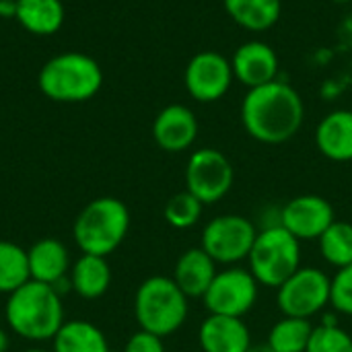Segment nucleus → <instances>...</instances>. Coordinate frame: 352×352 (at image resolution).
Wrapping results in <instances>:
<instances>
[{
	"mask_svg": "<svg viewBox=\"0 0 352 352\" xmlns=\"http://www.w3.org/2000/svg\"><path fill=\"white\" fill-rule=\"evenodd\" d=\"M305 122V103L295 87L285 80L248 89L241 101L243 130L262 144L289 142Z\"/></svg>",
	"mask_w": 352,
	"mask_h": 352,
	"instance_id": "nucleus-1",
	"label": "nucleus"
},
{
	"mask_svg": "<svg viewBox=\"0 0 352 352\" xmlns=\"http://www.w3.org/2000/svg\"><path fill=\"white\" fill-rule=\"evenodd\" d=\"M4 318L8 328L23 340H54L64 324L62 297L50 285L29 280L8 295Z\"/></svg>",
	"mask_w": 352,
	"mask_h": 352,
	"instance_id": "nucleus-2",
	"label": "nucleus"
},
{
	"mask_svg": "<svg viewBox=\"0 0 352 352\" xmlns=\"http://www.w3.org/2000/svg\"><path fill=\"white\" fill-rule=\"evenodd\" d=\"M39 91L60 103L93 99L103 85V70L95 58L80 52H66L47 60L37 78Z\"/></svg>",
	"mask_w": 352,
	"mask_h": 352,
	"instance_id": "nucleus-3",
	"label": "nucleus"
},
{
	"mask_svg": "<svg viewBox=\"0 0 352 352\" xmlns=\"http://www.w3.org/2000/svg\"><path fill=\"white\" fill-rule=\"evenodd\" d=\"M130 229L128 206L111 196L89 202L76 217L72 237L82 254L107 258L126 239Z\"/></svg>",
	"mask_w": 352,
	"mask_h": 352,
	"instance_id": "nucleus-4",
	"label": "nucleus"
},
{
	"mask_svg": "<svg viewBox=\"0 0 352 352\" xmlns=\"http://www.w3.org/2000/svg\"><path fill=\"white\" fill-rule=\"evenodd\" d=\"M190 299L169 276L146 278L134 297V316L140 330L155 336L175 334L188 320Z\"/></svg>",
	"mask_w": 352,
	"mask_h": 352,
	"instance_id": "nucleus-5",
	"label": "nucleus"
},
{
	"mask_svg": "<svg viewBox=\"0 0 352 352\" xmlns=\"http://www.w3.org/2000/svg\"><path fill=\"white\" fill-rule=\"evenodd\" d=\"M248 264L260 287L278 289L301 268V241L283 225H264L258 231Z\"/></svg>",
	"mask_w": 352,
	"mask_h": 352,
	"instance_id": "nucleus-6",
	"label": "nucleus"
},
{
	"mask_svg": "<svg viewBox=\"0 0 352 352\" xmlns=\"http://www.w3.org/2000/svg\"><path fill=\"white\" fill-rule=\"evenodd\" d=\"M330 299L332 278L316 266H301L276 289V305L285 318L311 320L330 305Z\"/></svg>",
	"mask_w": 352,
	"mask_h": 352,
	"instance_id": "nucleus-7",
	"label": "nucleus"
},
{
	"mask_svg": "<svg viewBox=\"0 0 352 352\" xmlns=\"http://www.w3.org/2000/svg\"><path fill=\"white\" fill-rule=\"evenodd\" d=\"M258 227L241 214H219L202 229L200 248L221 266H237L248 260Z\"/></svg>",
	"mask_w": 352,
	"mask_h": 352,
	"instance_id": "nucleus-8",
	"label": "nucleus"
},
{
	"mask_svg": "<svg viewBox=\"0 0 352 352\" xmlns=\"http://www.w3.org/2000/svg\"><path fill=\"white\" fill-rule=\"evenodd\" d=\"M235 171L225 153L212 146L198 148L186 165V190L204 206L221 202L233 188Z\"/></svg>",
	"mask_w": 352,
	"mask_h": 352,
	"instance_id": "nucleus-9",
	"label": "nucleus"
},
{
	"mask_svg": "<svg viewBox=\"0 0 352 352\" xmlns=\"http://www.w3.org/2000/svg\"><path fill=\"white\" fill-rule=\"evenodd\" d=\"M260 297V283L254 278L250 268L225 266L217 272L212 285L204 293L202 301L208 314L243 318L248 316Z\"/></svg>",
	"mask_w": 352,
	"mask_h": 352,
	"instance_id": "nucleus-10",
	"label": "nucleus"
},
{
	"mask_svg": "<svg viewBox=\"0 0 352 352\" xmlns=\"http://www.w3.org/2000/svg\"><path fill=\"white\" fill-rule=\"evenodd\" d=\"M233 80L235 76H233L231 60L212 50L198 52L188 62L184 72V85L190 97L200 103L221 101L229 93Z\"/></svg>",
	"mask_w": 352,
	"mask_h": 352,
	"instance_id": "nucleus-11",
	"label": "nucleus"
},
{
	"mask_svg": "<svg viewBox=\"0 0 352 352\" xmlns=\"http://www.w3.org/2000/svg\"><path fill=\"white\" fill-rule=\"evenodd\" d=\"M334 221V206L326 198L316 194L297 196L280 208V225L301 243L318 241Z\"/></svg>",
	"mask_w": 352,
	"mask_h": 352,
	"instance_id": "nucleus-12",
	"label": "nucleus"
},
{
	"mask_svg": "<svg viewBox=\"0 0 352 352\" xmlns=\"http://www.w3.org/2000/svg\"><path fill=\"white\" fill-rule=\"evenodd\" d=\"M278 64L280 62H278L274 47L260 39L241 43L231 58L235 80H239L248 89H256V87L276 80L278 68H280Z\"/></svg>",
	"mask_w": 352,
	"mask_h": 352,
	"instance_id": "nucleus-13",
	"label": "nucleus"
},
{
	"mask_svg": "<svg viewBox=\"0 0 352 352\" xmlns=\"http://www.w3.org/2000/svg\"><path fill=\"white\" fill-rule=\"evenodd\" d=\"M153 138L167 153H184L198 138L196 113L182 103L163 107L153 122Z\"/></svg>",
	"mask_w": 352,
	"mask_h": 352,
	"instance_id": "nucleus-14",
	"label": "nucleus"
},
{
	"mask_svg": "<svg viewBox=\"0 0 352 352\" xmlns=\"http://www.w3.org/2000/svg\"><path fill=\"white\" fill-rule=\"evenodd\" d=\"M198 342L202 352H250L254 346L252 332L241 318L214 314L200 324Z\"/></svg>",
	"mask_w": 352,
	"mask_h": 352,
	"instance_id": "nucleus-15",
	"label": "nucleus"
},
{
	"mask_svg": "<svg viewBox=\"0 0 352 352\" xmlns=\"http://www.w3.org/2000/svg\"><path fill=\"white\" fill-rule=\"evenodd\" d=\"M318 151L334 163L352 161V109L326 113L316 128Z\"/></svg>",
	"mask_w": 352,
	"mask_h": 352,
	"instance_id": "nucleus-16",
	"label": "nucleus"
},
{
	"mask_svg": "<svg viewBox=\"0 0 352 352\" xmlns=\"http://www.w3.org/2000/svg\"><path fill=\"white\" fill-rule=\"evenodd\" d=\"M217 266L219 264L202 248H192L179 256L171 278L188 299H202L219 272Z\"/></svg>",
	"mask_w": 352,
	"mask_h": 352,
	"instance_id": "nucleus-17",
	"label": "nucleus"
},
{
	"mask_svg": "<svg viewBox=\"0 0 352 352\" xmlns=\"http://www.w3.org/2000/svg\"><path fill=\"white\" fill-rule=\"evenodd\" d=\"M27 260H29L31 280L43 283V285H54L60 278L68 276V272H70L68 250L62 241H58L54 237L35 241L27 250Z\"/></svg>",
	"mask_w": 352,
	"mask_h": 352,
	"instance_id": "nucleus-18",
	"label": "nucleus"
},
{
	"mask_svg": "<svg viewBox=\"0 0 352 352\" xmlns=\"http://www.w3.org/2000/svg\"><path fill=\"white\" fill-rule=\"evenodd\" d=\"M72 291L82 299H99L111 285V270L105 258L82 254L70 268Z\"/></svg>",
	"mask_w": 352,
	"mask_h": 352,
	"instance_id": "nucleus-19",
	"label": "nucleus"
},
{
	"mask_svg": "<svg viewBox=\"0 0 352 352\" xmlns=\"http://www.w3.org/2000/svg\"><path fill=\"white\" fill-rule=\"evenodd\" d=\"M223 4L231 21L252 33L268 31L283 12L280 0H223Z\"/></svg>",
	"mask_w": 352,
	"mask_h": 352,
	"instance_id": "nucleus-20",
	"label": "nucleus"
},
{
	"mask_svg": "<svg viewBox=\"0 0 352 352\" xmlns=\"http://www.w3.org/2000/svg\"><path fill=\"white\" fill-rule=\"evenodd\" d=\"M14 19L33 35H54L64 23V4L60 0H16Z\"/></svg>",
	"mask_w": 352,
	"mask_h": 352,
	"instance_id": "nucleus-21",
	"label": "nucleus"
},
{
	"mask_svg": "<svg viewBox=\"0 0 352 352\" xmlns=\"http://www.w3.org/2000/svg\"><path fill=\"white\" fill-rule=\"evenodd\" d=\"M54 352H109L105 334L91 322H64L54 336Z\"/></svg>",
	"mask_w": 352,
	"mask_h": 352,
	"instance_id": "nucleus-22",
	"label": "nucleus"
},
{
	"mask_svg": "<svg viewBox=\"0 0 352 352\" xmlns=\"http://www.w3.org/2000/svg\"><path fill=\"white\" fill-rule=\"evenodd\" d=\"M311 332H314V326L309 320L283 316V320H278L270 328L266 346L272 352H305Z\"/></svg>",
	"mask_w": 352,
	"mask_h": 352,
	"instance_id": "nucleus-23",
	"label": "nucleus"
},
{
	"mask_svg": "<svg viewBox=\"0 0 352 352\" xmlns=\"http://www.w3.org/2000/svg\"><path fill=\"white\" fill-rule=\"evenodd\" d=\"M29 280L27 250L12 241H0V293L10 295Z\"/></svg>",
	"mask_w": 352,
	"mask_h": 352,
	"instance_id": "nucleus-24",
	"label": "nucleus"
},
{
	"mask_svg": "<svg viewBox=\"0 0 352 352\" xmlns=\"http://www.w3.org/2000/svg\"><path fill=\"white\" fill-rule=\"evenodd\" d=\"M322 258L336 270L352 264V225L346 221H334L318 239Z\"/></svg>",
	"mask_w": 352,
	"mask_h": 352,
	"instance_id": "nucleus-25",
	"label": "nucleus"
},
{
	"mask_svg": "<svg viewBox=\"0 0 352 352\" xmlns=\"http://www.w3.org/2000/svg\"><path fill=\"white\" fill-rule=\"evenodd\" d=\"M305 352H352V334L338 326L334 316H324L322 324L314 328Z\"/></svg>",
	"mask_w": 352,
	"mask_h": 352,
	"instance_id": "nucleus-26",
	"label": "nucleus"
},
{
	"mask_svg": "<svg viewBox=\"0 0 352 352\" xmlns=\"http://www.w3.org/2000/svg\"><path fill=\"white\" fill-rule=\"evenodd\" d=\"M202 212H204V204L186 190L167 200L163 217L167 225L184 231V229H192L194 225H198V221L202 219Z\"/></svg>",
	"mask_w": 352,
	"mask_h": 352,
	"instance_id": "nucleus-27",
	"label": "nucleus"
},
{
	"mask_svg": "<svg viewBox=\"0 0 352 352\" xmlns=\"http://www.w3.org/2000/svg\"><path fill=\"white\" fill-rule=\"evenodd\" d=\"M330 305L336 314L352 318V264L336 270L332 278V299Z\"/></svg>",
	"mask_w": 352,
	"mask_h": 352,
	"instance_id": "nucleus-28",
	"label": "nucleus"
},
{
	"mask_svg": "<svg viewBox=\"0 0 352 352\" xmlns=\"http://www.w3.org/2000/svg\"><path fill=\"white\" fill-rule=\"evenodd\" d=\"M124 352H165V346L161 336H155L146 330H138L126 342Z\"/></svg>",
	"mask_w": 352,
	"mask_h": 352,
	"instance_id": "nucleus-29",
	"label": "nucleus"
},
{
	"mask_svg": "<svg viewBox=\"0 0 352 352\" xmlns=\"http://www.w3.org/2000/svg\"><path fill=\"white\" fill-rule=\"evenodd\" d=\"M16 14V0H0V16L12 19Z\"/></svg>",
	"mask_w": 352,
	"mask_h": 352,
	"instance_id": "nucleus-30",
	"label": "nucleus"
},
{
	"mask_svg": "<svg viewBox=\"0 0 352 352\" xmlns=\"http://www.w3.org/2000/svg\"><path fill=\"white\" fill-rule=\"evenodd\" d=\"M10 346V340H8V334L0 328V352H6Z\"/></svg>",
	"mask_w": 352,
	"mask_h": 352,
	"instance_id": "nucleus-31",
	"label": "nucleus"
},
{
	"mask_svg": "<svg viewBox=\"0 0 352 352\" xmlns=\"http://www.w3.org/2000/svg\"><path fill=\"white\" fill-rule=\"evenodd\" d=\"M250 352H272V351L264 344V346H252V351Z\"/></svg>",
	"mask_w": 352,
	"mask_h": 352,
	"instance_id": "nucleus-32",
	"label": "nucleus"
},
{
	"mask_svg": "<svg viewBox=\"0 0 352 352\" xmlns=\"http://www.w3.org/2000/svg\"><path fill=\"white\" fill-rule=\"evenodd\" d=\"M25 352H54V351H45V349H29V351Z\"/></svg>",
	"mask_w": 352,
	"mask_h": 352,
	"instance_id": "nucleus-33",
	"label": "nucleus"
},
{
	"mask_svg": "<svg viewBox=\"0 0 352 352\" xmlns=\"http://www.w3.org/2000/svg\"><path fill=\"white\" fill-rule=\"evenodd\" d=\"M332 2H336V4H346V2H351V0H332Z\"/></svg>",
	"mask_w": 352,
	"mask_h": 352,
	"instance_id": "nucleus-34",
	"label": "nucleus"
},
{
	"mask_svg": "<svg viewBox=\"0 0 352 352\" xmlns=\"http://www.w3.org/2000/svg\"><path fill=\"white\" fill-rule=\"evenodd\" d=\"M109 352H113V351H109Z\"/></svg>",
	"mask_w": 352,
	"mask_h": 352,
	"instance_id": "nucleus-35",
	"label": "nucleus"
}]
</instances>
